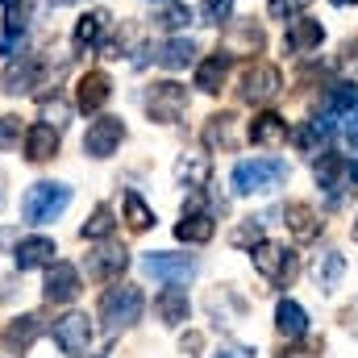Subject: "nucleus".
<instances>
[{
  "label": "nucleus",
  "instance_id": "nucleus-1",
  "mask_svg": "<svg viewBox=\"0 0 358 358\" xmlns=\"http://www.w3.org/2000/svg\"><path fill=\"white\" fill-rule=\"evenodd\" d=\"M67 204H71V187L67 183H34L25 196H21V217L29 221V225H46V221H55V217H63L67 213Z\"/></svg>",
  "mask_w": 358,
  "mask_h": 358
},
{
  "label": "nucleus",
  "instance_id": "nucleus-2",
  "mask_svg": "<svg viewBox=\"0 0 358 358\" xmlns=\"http://www.w3.org/2000/svg\"><path fill=\"white\" fill-rule=\"evenodd\" d=\"M287 176L292 171L283 159H246L234 167V192L238 196H263V192H275Z\"/></svg>",
  "mask_w": 358,
  "mask_h": 358
},
{
  "label": "nucleus",
  "instance_id": "nucleus-3",
  "mask_svg": "<svg viewBox=\"0 0 358 358\" xmlns=\"http://www.w3.org/2000/svg\"><path fill=\"white\" fill-rule=\"evenodd\" d=\"M142 308H146L142 292H138L134 283H121V287H108V292H104V300H100V321H104L108 334H121V329H129L134 321H142Z\"/></svg>",
  "mask_w": 358,
  "mask_h": 358
},
{
  "label": "nucleus",
  "instance_id": "nucleus-4",
  "mask_svg": "<svg viewBox=\"0 0 358 358\" xmlns=\"http://www.w3.org/2000/svg\"><path fill=\"white\" fill-rule=\"evenodd\" d=\"M250 259H255V271L275 283V287H287L292 279H296V255L287 250V246H279V242H259L255 250H250Z\"/></svg>",
  "mask_w": 358,
  "mask_h": 358
},
{
  "label": "nucleus",
  "instance_id": "nucleus-5",
  "mask_svg": "<svg viewBox=\"0 0 358 358\" xmlns=\"http://www.w3.org/2000/svg\"><path fill=\"white\" fill-rule=\"evenodd\" d=\"M146 108H150L155 121L171 125V121L183 117V108H187V88H179V84H171V80H163V84H155V88L146 92Z\"/></svg>",
  "mask_w": 358,
  "mask_h": 358
},
{
  "label": "nucleus",
  "instance_id": "nucleus-6",
  "mask_svg": "<svg viewBox=\"0 0 358 358\" xmlns=\"http://www.w3.org/2000/svg\"><path fill=\"white\" fill-rule=\"evenodd\" d=\"M142 271L150 279L167 283V287H179V283H187L196 275V259H187V255H146L142 259Z\"/></svg>",
  "mask_w": 358,
  "mask_h": 358
},
{
  "label": "nucleus",
  "instance_id": "nucleus-7",
  "mask_svg": "<svg viewBox=\"0 0 358 358\" xmlns=\"http://www.w3.org/2000/svg\"><path fill=\"white\" fill-rule=\"evenodd\" d=\"M283 92V76H279V67H271V63H255L246 76H242V100H250V104H267Z\"/></svg>",
  "mask_w": 358,
  "mask_h": 358
},
{
  "label": "nucleus",
  "instance_id": "nucleus-8",
  "mask_svg": "<svg viewBox=\"0 0 358 358\" xmlns=\"http://www.w3.org/2000/svg\"><path fill=\"white\" fill-rule=\"evenodd\" d=\"M121 138H125V125L117 117H96L88 125V134H84V155L88 159H108L121 146Z\"/></svg>",
  "mask_w": 358,
  "mask_h": 358
},
{
  "label": "nucleus",
  "instance_id": "nucleus-9",
  "mask_svg": "<svg viewBox=\"0 0 358 358\" xmlns=\"http://www.w3.org/2000/svg\"><path fill=\"white\" fill-rule=\"evenodd\" d=\"M55 342L63 346V355H84L88 350V342H92V325H88V317L84 313H67L63 321H55Z\"/></svg>",
  "mask_w": 358,
  "mask_h": 358
},
{
  "label": "nucleus",
  "instance_id": "nucleus-10",
  "mask_svg": "<svg viewBox=\"0 0 358 358\" xmlns=\"http://www.w3.org/2000/svg\"><path fill=\"white\" fill-rule=\"evenodd\" d=\"M50 304H71L80 296V271L71 263H50V275H46V292H42Z\"/></svg>",
  "mask_w": 358,
  "mask_h": 358
},
{
  "label": "nucleus",
  "instance_id": "nucleus-11",
  "mask_svg": "<svg viewBox=\"0 0 358 358\" xmlns=\"http://www.w3.org/2000/svg\"><path fill=\"white\" fill-rule=\"evenodd\" d=\"M313 176H317V183L329 192V204H338L342 192L350 187V179H346V159H342V155H321L317 167H313Z\"/></svg>",
  "mask_w": 358,
  "mask_h": 358
},
{
  "label": "nucleus",
  "instance_id": "nucleus-12",
  "mask_svg": "<svg viewBox=\"0 0 358 358\" xmlns=\"http://www.w3.org/2000/svg\"><path fill=\"white\" fill-rule=\"evenodd\" d=\"M321 38H325L321 21H313V17H292V21H287V38H283V46H287L292 55H308V50L321 46Z\"/></svg>",
  "mask_w": 358,
  "mask_h": 358
},
{
  "label": "nucleus",
  "instance_id": "nucleus-13",
  "mask_svg": "<svg viewBox=\"0 0 358 358\" xmlns=\"http://www.w3.org/2000/svg\"><path fill=\"white\" fill-rule=\"evenodd\" d=\"M55 155H59V129L46 125V121L29 125V134H25V159H29V163H46V159H55Z\"/></svg>",
  "mask_w": 358,
  "mask_h": 358
},
{
  "label": "nucleus",
  "instance_id": "nucleus-14",
  "mask_svg": "<svg viewBox=\"0 0 358 358\" xmlns=\"http://www.w3.org/2000/svg\"><path fill=\"white\" fill-rule=\"evenodd\" d=\"M287 138H292V129H287V121L279 113H259L250 121V142L255 146H283Z\"/></svg>",
  "mask_w": 358,
  "mask_h": 358
},
{
  "label": "nucleus",
  "instance_id": "nucleus-15",
  "mask_svg": "<svg viewBox=\"0 0 358 358\" xmlns=\"http://www.w3.org/2000/svg\"><path fill=\"white\" fill-rule=\"evenodd\" d=\"M283 225H287L300 242H308V238H317V234H321V217H317V208H313V204H304V200H296V204H287V208H283Z\"/></svg>",
  "mask_w": 358,
  "mask_h": 358
},
{
  "label": "nucleus",
  "instance_id": "nucleus-16",
  "mask_svg": "<svg viewBox=\"0 0 358 358\" xmlns=\"http://www.w3.org/2000/svg\"><path fill=\"white\" fill-rule=\"evenodd\" d=\"M275 329H279L287 342H296V338L308 334V313H304L296 300H279V304H275Z\"/></svg>",
  "mask_w": 358,
  "mask_h": 358
},
{
  "label": "nucleus",
  "instance_id": "nucleus-17",
  "mask_svg": "<svg viewBox=\"0 0 358 358\" xmlns=\"http://www.w3.org/2000/svg\"><path fill=\"white\" fill-rule=\"evenodd\" d=\"M113 96V84H108V76L104 71H88L84 80H80V92H76V104L84 108V113H96L104 100Z\"/></svg>",
  "mask_w": 358,
  "mask_h": 358
},
{
  "label": "nucleus",
  "instance_id": "nucleus-18",
  "mask_svg": "<svg viewBox=\"0 0 358 358\" xmlns=\"http://www.w3.org/2000/svg\"><path fill=\"white\" fill-rule=\"evenodd\" d=\"M38 334H42V317L25 313V317H17V321L4 329V350L21 355V350H29V346H34V338H38Z\"/></svg>",
  "mask_w": 358,
  "mask_h": 358
},
{
  "label": "nucleus",
  "instance_id": "nucleus-19",
  "mask_svg": "<svg viewBox=\"0 0 358 358\" xmlns=\"http://www.w3.org/2000/svg\"><path fill=\"white\" fill-rule=\"evenodd\" d=\"M125 263H129L125 246H104V250L88 255V275L92 279H117L125 271Z\"/></svg>",
  "mask_w": 358,
  "mask_h": 358
},
{
  "label": "nucleus",
  "instance_id": "nucleus-20",
  "mask_svg": "<svg viewBox=\"0 0 358 358\" xmlns=\"http://www.w3.org/2000/svg\"><path fill=\"white\" fill-rule=\"evenodd\" d=\"M155 313H159V321H163V325H183V321H187V313H192L187 292H179V287L159 292V296H155Z\"/></svg>",
  "mask_w": 358,
  "mask_h": 358
},
{
  "label": "nucleus",
  "instance_id": "nucleus-21",
  "mask_svg": "<svg viewBox=\"0 0 358 358\" xmlns=\"http://www.w3.org/2000/svg\"><path fill=\"white\" fill-rule=\"evenodd\" d=\"M342 275H346V259H342L338 250L317 255V263H313V283H317L321 292H334V287L342 283Z\"/></svg>",
  "mask_w": 358,
  "mask_h": 358
},
{
  "label": "nucleus",
  "instance_id": "nucleus-22",
  "mask_svg": "<svg viewBox=\"0 0 358 358\" xmlns=\"http://www.w3.org/2000/svg\"><path fill=\"white\" fill-rule=\"evenodd\" d=\"M55 242L50 238H25L21 246H17V267L21 271H34V267H46V263H55Z\"/></svg>",
  "mask_w": 358,
  "mask_h": 358
},
{
  "label": "nucleus",
  "instance_id": "nucleus-23",
  "mask_svg": "<svg viewBox=\"0 0 358 358\" xmlns=\"http://www.w3.org/2000/svg\"><path fill=\"white\" fill-rule=\"evenodd\" d=\"M208 176H213V159L208 155H179L176 163V179L179 183H187V187H204L208 183Z\"/></svg>",
  "mask_w": 358,
  "mask_h": 358
},
{
  "label": "nucleus",
  "instance_id": "nucleus-24",
  "mask_svg": "<svg viewBox=\"0 0 358 358\" xmlns=\"http://www.w3.org/2000/svg\"><path fill=\"white\" fill-rule=\"evenodd\" d=\"M225 76H229V55H208L200 67H196V88L200 92H221V84H225Z\"/></svg>",
  "mask_w": 358,
  "mask_h": 358
},
{
  "label": "nucleus",
  "instance_id": "nucleus-25",
  "mask_svg": "<svg viewBox=\"0 0 358 358\" xmlns=\"http://www.w3.org/2000/svg\"><path fill=\"white\" fill-rule=\"evenodd\" d=\"M204 142L213 150H234L238 146V134H234V113H217L208 125H204Z\"/></svg>",
  "mask_w": 358,
  "mask_h": 358
},
{
  "label": "nucleus",
  "instance_id": "nucleus-26",
  "mask_svg": "<svg viewBox=\"0 0 358 358\" xmlns=\"http://www.w3.org/2000/svg\"><path fill=\"white\" fill-rule=\"evenodd\" d=\"M167 71H183L192 59H196V46H192V38H171V42H163L159 46V55H155Z\"/></svg>",
  "mask_w": 358,
  "mask_h": 358
},
{
  "label": "nucleus",
  "instance_id": "nucleus-27",
  "mask_svg": "<svg viewBox=\"0 0 358 358\" xmlns=\"http://www.w3.org/2000/svg\"><path fill=\"white\" fill-rule=\"evenodd\" d=\"M213 229H217V225H213V217H208V213H183V221L176 225V238L196 246V242H208V238H213Z\"/></svg>",
  "mask_w": 358,
  "mask_h": 358
},
{
  "label": "nucleus",
  "instance_id": "nucleus-28",
  "mask_svg": "<svg viewBox=\"0 0 358 358\" xmlns=\"http://www.w3.org/2000/svg\"><path fill=\"white\" fill-rule=\"evenodd\" d=\"M34 80H38V63H8V71H4V92H8V96H21V92L34 88Z\"/></svg>",
  "mask_w": 358,
  "mask_h": 358
},
{
  "label": "nucleus",
  "instance_id": "nucleus-29",
  "mask_svg": "<svg viewBox=\"0 0 358 358\" xmlns=\"http://www.w3.org/2000/svg\"><path fill=\"white\" fill-rule=\"evenodd\" d=\"M113 229H117L113 208H108V204H100L88 221H84V229H80V234H84V242H104V238H113Z\"/></svg>",
  "mask_w": 358,
  "mask_h": 358
},
{
  "label": "nucleus",
  "instance_id": "nucleus-30",
  "mask_svg": "<svg viewBox=\"0 0 358 358\" xmlns=\"http://www.w3.org/2000/svg\"><path fill=\"white\" fill-rule=\"evenodd\" d=\"M104 25H108V13H88V17H80V25H76V50H84V46H96L100 42V34H104Z\"/></svg>",
  "mask_w": 358,
  "mask_h": 358
},
{
  "label": "nucleus",
  "instance_id": "nucleus-31",
  "mask_svg": "<svg viewBox=\"0 0 358 358\" xmlns=\"http://www.w3.org/2000/svg\"><path fill=\"white\" fill-rule=\"evenodd\" d=\"M125 221H129V229H150L155 225V213L146 208V200L138 196V192H125Z\"/></svg>",
  "mask_w": 358,
  "mask_h": 358
},
{
  "label": "nucleus",
  "instance_id": "nucleus-32",
  "mask_svg": "<svg viewBox=\"0 0 358 358\" xmlns=\"http://www.w3.org/2000/svg\"><path fill=\"white\" fill-rule=\"evenodd\" d=\"M350 108H358V84H350V80H342V84H334L329 88V104H325V113H350Z\"/></svg>",
  "mask_w": 358,
  "mask_h": 358
},
{
  "label": "nucleus",
  "instance_id": "nucleus-33",
  "mask_svg": "<svg viewBox=\"0 0 358 358\" xmlns=\"http://www.w3.org/2000/svg\"><path fill=\"white\" fill-rule=\"evenodd\" d=\"M263 46V34L255 29V25H242L238 34H229L225 38V55H238V50H259Z\"/></svg>",
  "mask_w": 358,
  "mask_h": 358
},
{
  "label": "nucleus",
  "instance_id": "nucleus-34",
  "mask_svg": "<svg viewBox=\"0 0 358 358\" xmlns=\"http://www.w3.org/2000/svg\"><path fill=\"white\" fill-rule=\"evenodd\" d=\"M229 242H234V246H242V250H255V246L263 242V225L250 217V221H242V225L229 234Z\"/></svg>",
  "mask_w": 358,
  "mask_h": 358
},
{
  "label": "nucleus",
  "instance_id": "nucleus-35",
  "mask_svg": "<svg viewBox=\"0 0 358 358\" xmlns=\"http://www.w3.org/2000/svg\"><path fill=\"white\" fill-rule=\"evenodd\" d=\"M159 25H163V29H183V25H192V8H187V4H167Z\"/></svg>",
  "mask_w": 358,
  "mask_h": 358
},
{
  "label": "nucleus",
  "instance_id": "nucleus-36",
  "mask_svg": "<svg viewBox=\"0 0 358 358\" xmlns=\"http://www.w3.org/2000/svg\"><path fill=\"white\" fill-rule=\"evenodd\" d=\"M229 8H234V0H200V13H204L208 25H221L229 17Z\"/></svg>",
  "mask_w": 358,
  "mask_h": 358
},
{
  "label": "nucleus",
  "instance_id": "nucleus-37",
  "mask_svg": "<svg viewBox=\"0 0 358 358\" xmlns=\"http://www.w3.org/2000/svg\"><path fill=\"white\" fill-rule=\"evenodd\" d=\"M304 4H308V0H271L267 8H271V17H275V21H292V17H300V13H304Z\"/></svg>",
  "mask_w": 358,
  "mask_h": 358
},
{
  "label": "nucleus",
  "instance_id": "nucleus-38",
  "mask_svg": "<svg viewBox=\"0 0 358 358\" xmlns=\"http://www.w3.org/2000/svg\"><path fill=\"white\" fill-rule=\"evenodd\" d=\"M67 113H71V108H67L63 100H46V104H42V121H46V125H55V129L67 121Z\"/></svg>",
  "mask_w": 358,
  "mask_h": 358
},
{
  "label": "nucleus",
  "instance_id": "nucleus-39",
  "mask_svg": "<svg viewBox=\"0 0 358 358\" xmlns=\"http://www.w3.org/2000/svg\"><path fill=\"white\" fill-rule=\"evenodd\" d=\"M0 4L8 8V29L21 34V29H25V4H29V0H0Z\"/></svg>",
  "mask_w": 358,
  "mask_h": 358
},
{
  "label": "nucleus",
  "instance_id": "nucleus-40",
  "mask_svg": "<svg viewBox=\"0 0 358 358\" xmlns=\"http://www.w3.org/2000/svg\"><path fill=\"white\" fill-rule=\"evenodd\" d=\"M17 134H21V121L17 117H0V146L17 142Z\"/></svg>",
  "mask_w": 358,
  "mask_h": 358
},
{
  "label": "nucleus",
  "instance_id": "nucleus-41",
  "mask_svg": "<svg viewBox=\"0 0 358 358\" xmlns=\"http://www.w3.org/2000/svg\"><path fill=\"white\" fill-rule=\"evenodd\" d=\"M313 350H317V342H292V346H283V355L279 358H313Z\"/></svg>",
  "mask_w": 358,
  "mask_h": 358
},
{
  "label": "nucleus",
  "instance_id": "nucleus-42",
  "mask_svg": "<svg viewBox=\"0 0 358 358\" xmlns=\"http://www.w3.org/2000/svg\"><path fill=\"white\" fill-rule=\"evenodd\" d=\"M342 134H346L350 150L358 155V108H350V113H346V125H342Z\"/></svg>",
  "mask_w": 358,
  "mask_h": 358
},
{
  "label": "nucleus",
  "instance_id": "nucleus-43",
  "mask_svg": "<svg viewBox=\"0 0 358 358\" xmlns=\"http://www.w3.org/2000/svg\"><path fill=\"white\" fill-rule=\"evenodd\" d=\"M213 358H250V350H238V346H225V350H217Z\"/></svg>",
  "mask_w": 358,
  "mask_h": 358
},
{
  "label": "nucleus",
  "instance_id": "nucleus-44",
  "mask_svg": "<svg viewBox=\"0 0 358 358\" xmlns=\"http://www.w3.org/2000/svg\"><path fill=\"white\" fill-rule=\"evenodd\" d=\"M346 179H350V183H358V155L346 163Z\"/></svg>",
  "mask_w": 358,
  "mask_h": 358
},
{
  "label": "nucleus",
  "instance_id": "nucleus-45",
  "mask_svg": "<svg viewBox=\"0 0 358 358\" xmlns=\"http://www.w3.org/2000/svg\"><path fill=\"white\" fill-rule=\"evenodd\" d=\"M346 329H350V334H358V313H355V308L346 313Z\"/></svg>",
  "mask_w": 358,
  "mask_h": 358
},
{
  "label": "nucleus",
  "instance_id": "nucleus-46",
  "mask_svg": "<svg viewBox=\"0 0 358 358\" xmlns=\"http://www.w3.org/2000/svg\"><path fill=\"white\" fill-rule=\"evenodd\" d=\"M355 242H358V217H355Z\"/></svg>",
  "mask_w": 358,
  "mask_h": 358
},
{
  "label": "nucleus",
  "instance_id": "nucleus-47",
  "mask_svg": "<svg viewBox=\"0 0 358 358\" xmlns=\"http://www.w3.org/2000/svg\"><path fill=\"white\" fill-rule=\"evenodd\" d=\"M55 4H71V0H55Z\"/></svg>",
  "mask_w": 358,
  "mask_h": 358
},
{
  "label": "nucleus",
  "instance_id": "nucleus-48",
  "mask_svg": "<svg viewBox=\"0 0 358 358\" xmlns=\"http://www.w3.org/2000/svg\"><path fill=\"white\" fill-rule=\"evenodd\" d=\"M0 200H4V192H0Z\"/></svg>",
  "mask_w": 358,
  "mask_h": 358
},
{
  "label": "nucleus",
  "instance_id": "nucleus-49",
  "mask_svg": "<svg viewBox=\"0 0 358 358\" xmlns=\"http://www.w3.org/2000/svg\"><path fill=\"white\" fill-rule=\"evenodd\" d=\"M96 358H100V355H96Z\"/></svg>",
  "mask_w": 358,
  "mask_h": 358
}]
</instances>
